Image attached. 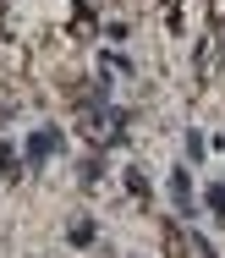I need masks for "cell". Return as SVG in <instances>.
<instances>
[{"label": "cell", "mask_w": 225, "mask_h": 258, "mask_svg": "<svg viewBox=\"0 0 225 258\" xmlns=\"http://www.w3.org/2000/svg\"><path fill=\"white\" fill-rule=\"evenodd\" d=\"M50 154H60V132L55 126H39V132L28 138V165H44Z\"/></svg>", "instance_id": "cell-1"}, {"label": "cell", "mask_w": 225, "mask_h": 258, "mask_svg": "<svg viewBox=\"0 0 225 258\" xmlns=\"http://www.w3.org/2000/svg\"><path fill=\"white\" fill-rule=\"evenodd\" d=\"M170 198H176L181 214H192V176L187 170H170Z\"/></svg>", "instance_id": "cell-2"}, {"label": "cell", "mask_w": 225, "mask_h": 258, "mask_svg": "<svg viewBox=\"0 0 225 258\" xmlns=\"http://www.w3.org/2000/svg\"><path fill=\"white\" fill-rule=\"evenodd\" d=\"M94 236H99V231H94V220H71V225H66V242H71V247H88Z\"/></svg>", "instance_id": "cell-3"}, {"label": "cell", "mask_w": 225, "mask_h": 258, "mask_svg": "<svg viewBox=\"0 0 225 258\" xmlns=\"http://www.w3.org/2000/svg\"><path fill=\"white\" fill-rule=\"evenodd\" d=\"M121 181H126V192H132V198H148V176H143L137 165H126V170H121Z\"/></svg>", "instance_id": "cell-4"}, {"label": "cell", "mask_w": 225, "mask_h": 258, "mask_svg": "<svg viewBox=\"0 0 225 258\" xmlns=\"http://www.w3.org/2000/svg\"><path fill=\"white\" fill-rule=\"evenodd\" d=\"M77 176H83V187H94V181L105 176V154H88V159H83V170H77Z\"/></svg>", "instance_id": "cell-5"}, {"label": "cell", "mask_w": 225, "mask_h": 258, "mask_svg": "<svg viewBox=\"0 0 225 258\" xmlns=\"http://www.w3.org/2000/svg\"><path fill=\"white\" fill-rule=\"evenodd\" d=\"M203 204H209V214H214V220H225V187H220V181L209 187V198H203Z\"/></svg>", "instance_id": "cell-6"}]
</instances>
